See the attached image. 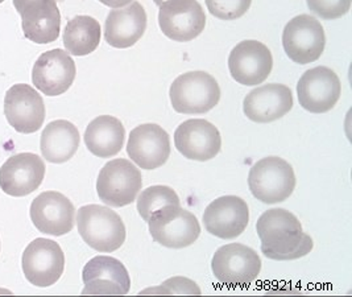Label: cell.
I'll use <instances>...</instances> for the list:
<instances>
[{"instance_id":"cb8c5ba5","label":"cell","mask_w":352,"mask_h":297,"mask_svg":"<svg viewBox=\"0 0 352 297\" xmlns=\"http://www.w3.org/2000/svg\"><path fill=\"white\" fill-rule=\"evenodd\" d=\"M80 131L69 121L50 122L43 131L40 150L43 157L53 164H63L76 155L80 147Z\"/></svg>"},{"instance_id":"e0dca14e","label":"cell","mask_w":352,"mask_h":297,"mask_svg":"<svg viewBox=\"0 0 352 297\" xmlns=\"http://www.w3.org/2000/svg\"><path fill=\"white\" fill-rule=\"evenodd\" d=\"M45 163L36 154L23 152L7 158L0 168V189L12 197H25L40 188Z\"/></svg>"},{"instance_id":"d6986e66","label":"cell","mask_w":352,"mask_h":297,"mask_svg":"<svg viewBox=\"0 0 352 297\" xmlns=\"http://www.w3.org/2000/svg\"><path fill=\"white\" fill-rule=\"evenodd\" d=\"M83 295H127L131 276L124 265L112 256L99 255L87 262L82 271Z\"/></svg>"},{"instance_id":"4dcf8cb0","label":"cell","mask_w":352,"mask_h":297,"mask_svg":"<svg viewBox=\"0 0 352 297\" xmlns=\"http://www.w3.org/2000/svg\"><path fill=\"white\" fill-rule=\"evenodd\" d=\"M99 1L111 8H122L124 6H129L132 0H99Z\"/></svg>"},{"instance_id":"3957f363","label":"cell","mask_w":352,"mask_h":297,"mask_svg":"<svg viewBox=\"0 0 352 297\" xmlns=\"http://www.w3.org/2000/svg\"><path fill=\"white\" fill-rule=\"evenodd\" d=\"M248 185L252 196L261 203H284L296 188V174L287 160L265 157L251 167Z\"/></svg>"},{"instance_id":"f546056e","label":"cell","mask_w":352,"mask_h":297,"mask_svg":"<svg viewBox=\"0 0 352 297\" xmlns=\"http://www.w3.org/2000/svg\"><path fill=\"white\" fill-rule=\"evenodd\" d=\"M165 294V295H201V289L195 283L186 279L176 276L172 279H168L166 282L162 283L159 288L146 289L143 294Z\"/></svg>"},{"instance_id":"44dd1931","label":"cell","mask_w":352,"mask_h":297,"mask_svg":"<svg viewBox=\"0 0 352 297\" xmlns=\"http://www.w3.org/2000/svg\"><path fill=\"white\" fill-rule=\"evenodd\" d=\"M248 222V205L238 196L219 197L210 203L204 213L208 233L221 239H234L243 234Z\"/></svg>"},{"instance_id":"4fadbf2b","label":"cell","mask_w":352,"mask_h":297,"mask_svg":"<svg viewBox=\"0 0 352 297\" xmlns=\"http://www.w3.org/2000/svg\"><path fill=\"white\" fill-rule=\"evenodd\" d=\"M340 93V79L334 70L326 66L305 72L297 85L300 106L313 114L329 112L338 103Z\"/></svg>"},{"instance_id":"ac0fdd59","label":"cell","mask_w":352,"mask_h":297,"mask_svg":"<svg viewBox=\"0 0 352 297\" xmlns=\"http://www.w3.org/2000/svg\"><path fill=\"white\" fill-rule=\"evenodd\" d=\"M127 154L142 170H157L170 156L169 135L155 123L138 125L129 134Z\"/></svg>"},{"instance_id":"d6a6232c","label":"cell","mask_w":352,"mask_h":297,"mask_svg":"<svg viewBox=\"0 0 352 297\" xmlns=\"http://www.w3.org/2000/svg\"><path fill=\"white\" fill-rule=\"evenodd\" d=\"M3 1H4V0H0V4H1V3H3Z\"/></svg>"},{"instance_id":"1f68e13d","label":"cell","mask_w":352,"mask_h":297,"mask_svg":"<svg viewBox=\"0 0 352 297\" xmlns=\"http://www.w3.org/2000/svg\"><path fill=\"white\" fill-rule=\"evenodd\" d=\"M153 1H155V4H156V6H159V7H160L161 4H162L165 0H153Z\"/></svg>"},{"instance_id":"6da1fadb","label":"cell","mask_w":352,"mask_h":297,"mask_svg":"<svg viewBox=\"0 0 352 297\" xmlns=\"http://www.w3.org/2000/svg\"><path fill=\"white\" fill-rule=\"evenodd\" d=\"M261 252L272 260L287 262L310 254L314 243L305 234L300 219L285 209H271L257 219Z\"/></svg>"},{"instance_id":"8fae6325","label":"cell","mask_w":352,"mask_h":297,"mask_svg":"<svg viewBox=\"0 0 352 297\" xmlns=\"http://www.w3.org/2000/svg\"><path fill=\"white\" fill-rule=\"evenodd\" d=\"M21 16L24 36L34 44H50L61 32V14L57 0H14Z\"/></svg>"},{"instance_id":"9a60e30c","label":"cell","mask_w":352,"mask_h":297,"mask_svg":"<svg viewBox=\"0 0 352 297\" xmlns=\"http://www.w3.org/2000/svg\"><path fill=\"white\" fill-rule=\"evenodd\" d=\"M76 74L77 68L70 54L63 49H52L33 65L32 82L43 94L57 96L70 89Z\"/></svg>"},{"instance_id":"836d02e7","label":"cell","mask_w":352,"mask_h":297,"mask_svg":"<svg viewBox=\"0 0 352 297\" xmlns=\"http://www.w3.org/2000/svg\"><path fill=\"white\" fill-rule=\"evenodd\" d=\"M0 249H1V246H0Z\"/></svg>"},{"instance_id":"277c9868","label":"cell","mask_w":352,"mask_h":297,"mask_svg":"<svg viewBox=\"0 0 352 297\" xmlns=\"http://www.w3.org/2000/svg\"><path fill=\"white\" fill-rule=\"evenodd\" d=\"M169 95L177 112L198 115L208 112L219 103L221 88L211 74L197 70L177 77Z\"/></svg>"},{"instance_id":"9c48e42d","label":"cell","mask_w":352,"mask_h":297,"mask_svg":"<svg viewBox=\"0 0 352 297\" xmlns=\"http://www.w3.org/2000/svg\"><path fill=\"white\" fill-rule=\"evenodd\" d=\"M21 267L25 279L32 285L48 288L64 274V251L52 239L37 238L24 250Z\"/></svg>"},{"instance_id":"2e32d148","label":"cell","mask_w":352,"mask_h":297,"mask_svg":"<svg viewBox=\"0 0 352 297\" xmlns=\"http://www.w3.org/2000/svg\"><path fill=\"white\" fill-rule=\"evenodd\" d=\"M30 216L34 227L53 236H63L73 230L76 209L60 192L49 190L38 194L31 205Z\"/></svg>"},{"instance_id":"5b68a950","label":"cell","mask_w":352,"mask_h":297,"mask_svg":"<svg viewBox=\"0 0 352 297\" xmlns=\"http://www.w3.org/2000/svg\"><path fill=\"white\" fill-rule=\"evenodd\" d=\"M148 226L153 240L168 249L189 247L201 235L198 219L181 205H166L155 210Z\"/></svg>"},{"instance_id":"7c38bea8","label":"cell","mask_w":352,"mask_h":297,"mask_svg":"<svg viewBox=\"0 0 352 297\" xmlns=\"http://www.w3.org/2000/svg\"><path fill=\"white\" fill-rule=\"evenodd\" d=\"M4 115L7 122L17 132H37L45 121L43 96L31 85L16 83L4 95Z\"/></svg>"},{"instance_id":"83f0119b","label":"cell","mask_w":352,"mask_h":297,"mask_svg":"<svg viewBox=\"0 0 352 297\" xmlns=\"http://www.w3.org/2000/svg\"><path fill=\"white\" fill-rule=\"evenodd\" d=\"M252 0H206L210 14L221 20H235L247 14Z\"/></svg>"},{"instance_id":"30bf717a","label":"cell","mask_w":352,"mask_h":297,"mask_svg":"<svg viewBox=\"0 0 352 297\" xmlns=\"http://www.w3.org/2000/svg\"><path fill=\"white\" fill-rule=\"evenodd\" d=\"M159 25L177 43H189L206 27V15L198 0H165L160 6Z\"/></svg>"},{"instance_id":"7a4b0ae2","label":"cell","mask_w":352,"mask_h":297,"mask_svg":"<svg viewBox=\"0 0 352 297\" xmlns=\"http://www.w3.org/2000/svg\"><path fill=\"white\" fill-rule=\"evenodd\" d=\"M77 226L85 243L99 252L119 250L126 240L123 219L107 206H82L77 214Z\"/></svg>"},{"instance_id":"5bb4252c","label":"cell","mask_w":352,"mask_h":297,"mask_svg":"<svg viewBox=\"0 0 352 297\" xmlns=\"http://www.w3.org/2000/svg\"><path fill=\"white\" fill-rule=\"evenodd\" d=\"M272 68L271 50L256 40L241 41L228 57L231 77L244 86L261 85L270 77Z\"/></svg>"},{"instance_id":"ba28073f","label":"cell","mask_w":352,"mask_h":297,"mask_svg":"<svg viewBox=\"0 0 352 297\" xmlns=\"http://www.w3.org/2000/svg\"><path fill=\"white\" fill-rule=\"evenodd\" d=\"M283 45L293 63L306 65L320 59L326 47L324 30L314 16L293 17L283 32Z\"/></svg>"},{"instance_id":"d4e9b609","label":"cell","mask_w":352,"mask_h":297,"mask_svg":"<svg viewBox=\"0 0 352 297\" xmlns=\"http://www.w3.org/2000/svg\"><path fill=\"white\" fill-rule=\"evenodd\" d=\"M126 139V128L123 123L110 115L98 116L85 131V144L87 150L100 158L118 155Z\"/></svg>"},{"instance_id":"52a82bcc","label":"cell","mask_w":352,"mask_h":297,"mask_svg":"<svg viewBox=\"0 0 352 297\" xmlns=\"http://www.w3.org/2000/svg\"><path fill=\"white\" fill-rule=\"evenodd\" d=\"M211 269L215 279L230 288L247 287L258 278L261 259L254 249L241 243H230L214 254Z\"/></svg>"},{"instance_id":"8992f818","label":"cell","mask_w":352,"mask_h":297,"mask_svg":"<svg viewBox=\"0 0 352 297\" xmlns=\"http://www.w3.org/2000/svg\"><path fill=\"white\" fill-rule=\"evenodd\" d=\"M143 187L142 172L126 158L109 161L99 172L96 192L100 201L111 207H123L136 200Z\"/></svg>"},{"instance_id":"7402d4cb","label":"cell","mask_w":352,"mask_h":297,"mask_svg":"<svg viewBox=\"0 0 352 297\" xmlns=\"http://www.w3.org/2000/svg\"><path fill=\"white\" fill-rule=\"evenodd\" d=\"M292 107V90L280 83H270L254 89L243 102L245 116L256 123L274 122L285 116Z\"/></svg>"},{"instance_id":"603a6c76","label":"cell","mask_w":352,"mask_h":297,"mask_svg":"<svg viewBox=\"0 0 352 297\" xmlns=\"http://www.w3.org/2000/svg\"><path fill=\"white\" fill-rule=\"evenodd\" d=\"M146 30V14L139 1H131L124 8H115L104 24V39L118 49L133 47Z\"/></svg>"},{"instance_id":"f1b7e54d","label":"cell","mask_w":352,"mask_h":297,"mask_svg":"<svg viewBox=\"0 0 352 297\" xmlns=\"http://www.w3.org/2000/svg\"><path fill=\"white\" fill-rule=\"evenodd\" d=\"M311 12L326 20L346 15L351 8V0H306Z\"/></svg>"},{"instance_id":"4316f807","label":"cell","mask_w":352,"mask_h":297,"mask_svg":"<svg viewBox=\"0 0 352 297\" xmlns=\"http://www.w3.org/2000/svg\"><path fill=\"white\" fill-rule=\"evenodd\" d=\"M166 205H181L176 192L166 185H153L145 189L138 198V212L148 222L152 213Z\"/></svg>"},{"instance_id":"484cf974","label":"cell","mask_w":352,"mask_h":297,"mask_svg":"<svg viewBox=\"0 0 352 297\" xmlns=\"http://www.w3.org/2000/svg\"><path fill=\"white\" fill-rule=\"evenodd\" d=\"M100 24L91 16H76L67 21L64 31V45L67 53L83 57L96 50L100 43Z\"/></svg>"},{"instance_id":"ffe728a7","label":"cell","mask_w":352,"mask_h":297,"mask_svg":"<svg viewBox=\"0 0 352 297\" xmlns=\"http://www.w3.org/2000/svg\"><path fill=\"white\" fill-rule=\"evenodd\" d=\"M177 151L189 160L208 161L222 148L218 128L205 119H189L178 125L175 132Z\"/></svg>"}]
</instances>
